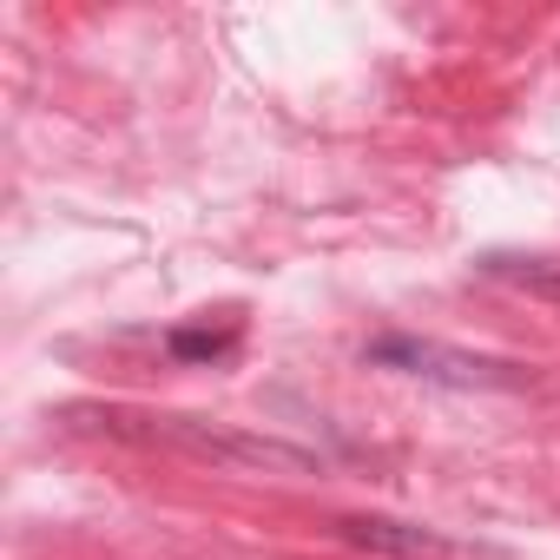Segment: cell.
Masks as SVG:
<instances>
[{
    "instance_id": "obj_1",
    "label": "cell",
    "mask_w": 560,
    "mask_h": 560,
    "mask_svg": "<svg viewBox=\"0 0 560 560\" xmlns=\"http://www.w3.org/2000/svg\"><path fill=\"white\" fill-rule=\"evenodd\" d=\"M106 429L139 435V442H172L185 455L205 462H231V468H277V475H317L324 455L298 448L284 435H250V429H224V422H198V416H106Z\"/></svg>"
},
{
    "instance_id": "obj_4",
    "label": "cell",
    "mask_w": 560,
    "mask_h": 560,
    "mask_svg": "<svg viewBox=\"0 0 560 560\" xmlns=\"http://www.w3.org/2000/svg\"><path fill=\"white\" fill-rule=\"evenodd\" d=\"M475 270L488 277V284H508V291H521V298H534V304H560V264H547V257L488 250V257H475Z\"/></svg>"
},
{
    "instance_id": "obj_3",
    "label": "cell",
    "mask_w": 560,
    "mask_h": 560,
    "mask_svg": "<svg viewBox=\"0 0 560 560\" xmlns=\"http://www.w3.org/2000/svg\"><path fill=\"white\" fill-rule=\"evenodd\" d=\"M337 534L350 547H370L389 560H488V547L455 540V534L422 527V521H396V514H337Z\"/></svg>"
},
{
    "instance_id": "obj_5",
    "label": "cell",
    "mask_w": 560,
    "mask_h": 560,
    "mask_svg": "<svg viewBox=\"0 0 560 560\" xmlns=\"http://www.w3.org/2000/svg\"><path fill=\"white\" fill-rule=\"evenodd\" d=\"M237 350V324H224V330H211V324H198V330H165V357L172 363H224Z\"/></svg>"
},
{
    "instance_id": "obj_2",
    "label": "cell",
    "mask_w": 560,
    "mask_h": 560,
    "mask_svg": "<svg viewBox=\"0 0 560 560\" xmlns=\"http://www.w3.org/2000/svg\"><path fill=\"white\" fill-rule=\"evenodd\" d=\"M363 363L416 376V383H442V389H534V370L501 363V357H475V350H455V343H435V337H416V330L370 337Z\"/></svg>"
}]
</instances>
